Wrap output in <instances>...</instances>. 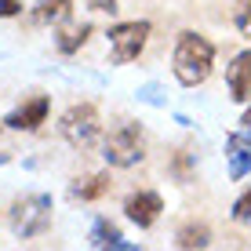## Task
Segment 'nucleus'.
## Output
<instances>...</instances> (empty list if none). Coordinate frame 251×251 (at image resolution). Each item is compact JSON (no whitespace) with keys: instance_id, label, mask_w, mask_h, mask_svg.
Returning a JSON list of instances; mask_svg holds the SVG:
<instances>
[{"instance_id":"obj_1","label":"nucleus","mask_w":251,"mask_h":251,"mask_svg":"<svg viewBox=\"0 0 251 251\" xmlns=\"http://www.w3.org/2000/svg\"><path fill=\"white\" fill-rule=\"evenodd\" d=\"M211 66H215V44L201 33L186 29L178 33L175 40V51H171V73L182 88H201V84L211 76Z\"/></svg>"},{"instance_id":"obj_2","label":"nucleus","mask_w":251,"mask_h":251,"mask_svg":"<svg viewBox=\"0 0 251 251\" xmlns=\"http://www.w3.org/2000/svg\"><path fill=\"white\" fill-rule=\"evenodd\" d=\"M51 211H55V201L51 193H25L11 204L7 211V226L19 240H37L51 229Z\"/></svg>"},{"instance_id":"obj_3","label":"nucleus","mask_w":251,"mask_h":251,"mask_svg":"<svg viewBox=\"0 0 251 251\" xmlns=\"http://www.w3.org/2000/svg\"><path fill=\"white\" fill-rule=\"evenodd\" d=\"M102 160L109 168H135L146 160V131L135 120H120V124L102 138Z\"/></svg>"},{"instance_id":"obj_4","label":"nucleus","mask_w":251,"mask_h":251,"mask_svg":"<svg viewBox=\"0 0 251 251\" xmlns=\"http://www.w3.org/2000/svg\"><path fill=\"white\" fill-rule=\"evenodd\" d=\"M58 135H62L73 150H80V153L95 150V142H99V135H102L99 109H95L91 102H76V106H69L66 113L58 117Z\"/></svg>"},{"instance_id":"obj_5","label":"nucleus","mask_w":251,"mask_h":251,"mask_svg":"<svg viewBox=\"0 0 251 251\" xmlns=\"http://www.w3.org/2000/svg\"><path fill=\"white\" fill-rule=\"evenodd\" d=\"M150 33H153L150 22H117V25H109V33H106L109 37V62L113 66L135 62V58L142 55Z\"/></svg>"},{"instance_id":"obj_6","label":"nucleus","mask_w":251,"mask_h":251,"mask_svg":"<svg viewBox=\"0 0 251 251\" xmlns=\"http://www.w3.org/2000/svg\"><path fill=\"white\" fill-rule=\"evenodd\" d=\"M160 211H164V201H160L157 189H138V193H131V197L124 201V215H127V222H135L138 229L157 226Z\"/></svg>"},{"instance_id":"obj_7","label":"nucleus","mask_w":251,"mask_h":251,"mask_svg":"<svg viewBox=\"0 0 251 251\" xmlns=\"http://www.w3.org/2000/svg\"><path fill=\"white\" fill-rule=\"evenodd\" d=\"M48 113H51V99L48 95H33V99H25L22 106H15L4 117V127H11V131H37L48 120Z\"/></svg>"},{"instance_id":"obj_8","label":"nucleus","mask_w":251,"mask_h":251,"mask_svg":"<svg viewBox=\"0 0 251 251\" xmlns=\"http://www.w3.org/2000/svg\"><path fill=\"white\" fill-rule=\"evenodd\" d=\"M226 160H229V178L240 182V178L251 175V131H233L226 138Z\"/></svg>"},{"instance_id":"obj_9","label":"nucleus","mask_w":251,"mask_h":251,"mask_svg":"<svg viewBox=\"0 0 251 251\" xmlns=\"http://www.w3.org/2000/svg\"><path fill=\"white\" fill-rule=\"evenodd\" d=\"M109 186H113V178H109V171H91V175H80L69 182V201L73 204H95L102 201V197L109 193Z\"/></svg>"},{"instance_id":"obj_10","label":"nucleus","mask_w":251,"mask_h":251,"mask_svg":"<svg viewBox=\"0 0 251 251\" xmlns=\"http://www.w3.org/2000/svg\"><path fill=\"white\" fill-rule=\"evenodd\" d=\"M226 88H229L233 102H248L251 99V48L240 51V55L226 66Z\"/></svg>"},{"instance_id":"obj_11","label":"nucleus","mask_w":251,"mask_h":251,"mask_svg":"<svg viewBox=\"0 0 251 251\" xmlns=\"http://www.w3.org/2000/svg\"><path fill=\"white\" fill-rule=\"evenodd\" d=\"M69 15H73V0H37L29 7L33 25H62Z\"/></svg>"},{"instance_id":"obj_12","label":"nucleus","mask_w":251,"mask_h":251,"mask_svg":"<svg viewBox=\"0 0 251 251\" xmlns=\"http://www.w3.org/2000/svg\"><path fill=\"white\" fill-rule=\"evenodd\" d=\"M88 244H91L95 251H102V248H113V251H135V244H127V240L120 237V226H117V222H109V219H95Z\"/></svg>"},{"instance_id":"obj_13","label":"nucleus","mask_w":251,"mask_h":251,"mask_svg":"<svg viewBox=\"0 0 251 251\" xmlns=\"http://www.w3.org/2000/svg\"><path fill=\"white\" fill-rule=\"evenodd\" d=\"M168 175L175 178L178 186L193 182L197 178V150H189V146H182V150H175L168 157Z\"/></svg>"},{"instance_id":"obj_14","label":"nucleus","mask_w":251,"mask_h":251,"mask_svg":"<svg viewBox=\"0 0 251 251\" xmlns=\"http://www.w3.org/2000/svg\"><path fill=\"white\" fill-rule=\"evenodd\" d=\"M175 244L182 248V251H201V248H207V244H211V229H207V222H197V219L182 222L178 233H175Z\"/></svg>"},{"instance_id":"obj_15","label":"nucleus","mask_w":251,"mask_h":251,"mask_svg":"<svg viewBox=\"0 0 251 251\" xmlns=\"http://www.w3.org/2000/svg\"><path fill=\"white\" fill-rule=\"evenodd\" d=\"M88 37H91V22H80V25H58L55 48H58V55H73V51H80L84 44H88Z\"/></svg>"},{"instance_id":"obj_16","label":"nucleus","mask_w":251,"mask_h":251,"mask_svg":"<svg viewBox=\"0 0 251 251\" xmlns=\"http://www.w3.org/2000/svg\"><path fill=\"white\" fill-rule=\"evenodd\" d=\"M233 22H237L240 37L251 40V0H237V7H233Z\"/></svg>"},{"instance_id":"obj_17","label":"nucleus","mask_w":251,"mask_h":251,"mask_svg":"<svg viewBox=\"0 0 251 251\" xmlns=\"http://www.w3.org/2000/svg\"><path fill=\"white\" fill-rule=\"evenodd\" d=\"M229 215H233V222H240V226H248V222H251V186L233 201V211Z\"/></svg>"},{"instance_id":"obj_18","label":"nucleus","mask_w":251,"mask_h":251,"mask_svg":"<svg viewBox=\"0 0 251 251\" xmlns=\"http://www.w3.org/2000/svg\"><path fill=\"white\" fill-rule=\"evenodd\" d=\"M138 99L150 102V106H164V99H160V88H157V84H146V88H138Z\"/></svg>"},{"instance_id":"obj_19","label":"nucleus","mask_w":251,"mask_h":251,"mask_svg":"<svg viewBox=\"0 0 251 251\" xmlns=\"http://www.w3.org/2000/svg\"><path fill=\"white\" fill-rule=\"evenodd\" d=\"M88 11H95V15H117V0H88Z\"/></svg>"},{"instance_id":"obj_20","label":"nucleus","mask_w":251,"mask_h":251,"mask_svg":"<svg viewBox=\"0 0 251 251\" xmlns=\"http://www.w3.org/2000/svg\"><path fill=\"white\" fill-rule=\"evenodd\" d=\"M22 15V0H0V19H19Z\"/></svg>"},{"instance_id":"obj_21","label":"nucleus","mask_w":251,"mask_h":251,"mask_svg":"<svg viewBox=\"0 0 251 251\" xmlns=\"http://www.w3.org/2000/svg\"><path fill=\"white\" fill-rule=\"evenodd\" d=\"M240 127H244V131H251V99H248V109H244V117H240Z\"/></svg>"},{"instance_id":"obj_22","label":"nucleus","mask_w":251,"mask_h":251,"mask_svg":"<svg viewBox=\"0 0 251 251\" xmlns=\"http://www.w3.org/2000/svg\"><path fill=\"white\" fill-rule=\"evenodd\" d=\"M7 160H11V153H0V168H4V164H7Z\"/></svg>"}]
</instances>
